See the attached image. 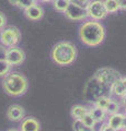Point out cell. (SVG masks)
<instances>
[{
	"instance_id": "cell-9",
	"label": "cell",
	"mask_w": 126,
	"mask_h": 131,
	"mask_svg": "<svg viewBox=\"0 0 126 131\" xmlns=\"http://www.w3.org/2000/svg\"><path fill=\"white\" fill-rule=\"evenodd\" d=\"M25 115V110L22 106L18 104H13L9 106V108L7 110V117L10 121H20L24 118Z\"/></svg>"
},
{
	"instance_id": "cell-23",
	"label": "cell",
	"mask_w": 126,
	"mask_h": 131,
	"mask_svg": "<svg viewBox=\"0 0 126 131\" xmlns=\"http://www.w3.org/2000/svg\"><path fill=\"white\" fill-rule=\"evenodd\" d=\"M119 109H120V105H119V103H117L116 101L112 100L111 102H110V104H109V106H108V108L105 109V112H106V114H109V115H113V114L119 113Z\"/></svg>"
},
{
	"instance_id": "cell-14",
	"label": "cell",
	"mask_w": 126,
	"mask_h": 131,
	"mask_svg": "<svg viewBox=\"0 0 126 131\" xmlns=\"http://www.w3.org/2000/svg\"><path fill=\"white\" fill-rule=\"evenodd\" d=\"M89 113V109L83 105H75L71 107L70 110V114H71V117L74 119H81L84 115H87Z\"/></svg>"
},
{
	"instance_id": "cell-20",
	"label": "cell",
	"mask_w": 126,
	"mask_h": 131,
	"mask_svg": "<svg viewBox=\"0 0 126 131\" xmlns=\"http://www.w3.org/2000/svg\"><path fill=\"white\" fill-rule=\"evenodd\" d=\"M69 3H70V0H54V8L57 11L65 12Z\"/></svg>"
},
{
	"instance_id": "cell-15",
	"label": "cell",
	"mask_w": 126,
	"mask_h": 131,
	"mask_svg": "<svg viewBox=\"0 0 126 131\" xmlns=\"http://www.w3.org/2000/svg\"><path fill=\"white\" fill-rule=\"evenodd\" d=\"M89 113H90V115L93 117V119H94L96 122H102L106 119V115H108L106 112L100 109V108L93 107L91 109H89Z\"/></svg>"
},
{
	"instance_id": "cell-16",
	"label": "cell",
	"mask_w": 126,
	"mask_h": 131,
	"mask_svg": "<svg viewBox=\"0 0 126 131\" xmlns=\"http://www.w3.org/2000/svg\"><path fill=\"white\" fill-rule=\"evenodd\" d=\"M36 1H37V0H9V2L12 6L18 7L23 10H25L26 8H29L33 5H37Z\"/></svg>"
},
{
	"instance_id": "cell-10",
	"label": "cell",
	"mask_w": 126,
	"mask_h": 131,
	"mask_svg": "<svg viewBox=\"0 0 126 131\" xmlns=\"http://www.w3.org/2000/svg\"><path fill=\"white\" fill-rule=\"evenodd\" d=\"M20 130L21 131H40L41 130L40 121L34 117H25L21 121Z\"/></svg>"
},
{
	"instance_id": "cell-21",
	"label": "cell",
	"mask_w": 126,
	"mask_h": 131,
	"mask_svg": "<svg viewBox=\"0 0 126 131\" xmlns=\"http://www.w3.org/2000/svg\"><path fill=\"white\" fill-rule=\"evenodd\" d=\"M81 122L84 125V126H87V127H90V128H93L94 129V126L96 125V121L93 119V117L90 115V113H88L87 115H84V116L81 118Z\"/></svg>"
},
{
	"instance_id": "cell-28",
	"label": "cell",
	"mask_w": 126,
	"mask_h": 131,
	"mask_svg": "<svg viewBox=\"0 0 126 131\" xmlns=\"http://www.w3.org/2000/svg\"><path fill=\"white\" fill-rule=\"evenodd\" d=\"M5 54H6V48L0 45V59H5Z\"/></svg>"
},
{
	"instance_id": "cell-32",
	"label": "cell",
	"mask_w": 126,
	"mask_h": 131,
	"mask_svg": "<svg viewBox=\"0 0 126 131\" xmlns=\"http://www.w3.org/2000/svg\"><path fill=\"white\" fill-rule=\"evenodd\" d=\"M7 131H18L17 129H9V130H7Z\"/></svg>"
},
{
	"instance_id": "cell-6",
	"label": "cell",
	"mask_w": 126,
	"mask_h": 131,
	"mask_svg": "<svg viewBox=\"0 0 126 131\" xmlns=\"http://www.w3.org/2000/svg\"><path fill=\"white\" fill-rule=\"evenodd\" d=\"M94 79L102 85H110L111 86L116 80L121 79V75L114 69L101 68L94 73Z\"/></svg>"
},
{
	"instance_id": "cell-25",
	"label": "cell",
	"mask_w": 126,
	"mask_h": 131,
	"mask_svg": "<svg viewBox=\"0 0 126 131\" xmlns=\"http://www.w3.org/2000/svg\"><path fill=\"white\" fill-rule=\"evenodd\" d=\"M6 23H7L6 15H5V13H2V12L0 11V30L6 26Z\"/></svg>"
},
{
	"instance_id": "cell-34",
	"label": "cell",
	"mask_w": 126,
	"mask_h": 131,
	"mask_svg": "<svg viewBox=\"0 0 126 131\" xmlns=\"http://www.w3.org/2000/svg\"><path fill=\"white\" fill-rule=\"evenodd\" d=\"M124 131H126V129H125V130H124Z\"/></svg>"
},
{
	"instance_id": "cell-12",
	"label": "cell",
	"mask_w": 126,
	"mask_h": 131,
	"mask_svg": "<svg viewBox=\"0 0 126 131\" xmlns=\"http://www.w3.org/2000/svg\"><path fill=\"white\" fill-rule=\"evenodd\" d=\"M124 116H125L124 114H120V113L110 115V117L108 118V122H106V124L110 127H112L114 130L121 131L122 130V124H123Z\"/></svg>"
},
{
	"instance_id": "cell-19",
	"label": "cell",
	"mask_w": 126,
	"mask_h": 131,
	"mask_svg": "<svg viewBox=\"0 0 126 131\" xmlns=\"http://www.w3.org/2000/svg\"><path fill=\"white\" fill-rule=\"evenodd\" d=\"M11 72V66L6 59H0V78H5Z\"/></svg>"
},
{
	"instance_id": "cell-7",
	"label": "cell",
	"mask_w": 126,
	"mask_h": 131,
	"mask_svg": "<svg viewBox=\"0 0 126 131\" xmlns=\"http://www.w3.org/2000/svg\"><path fill=\"white\" fill-rule=\"evenodd\" d=\"M5 59L9 62L11 67L12 66H20L25 60V52L18 46L6 48Z\"/></svg>"
},
{
	"instance_id": "cell-3",
	"label": "cell",
	"mask_w": 126,
	"mask_h": 131,
	"mask_svg": "<svg viewBox=\"0 0 126 131\" xmlns=\"http://www.w3.org/2000/svg\"><path fill=\"white\" fill-rule=\"evenodd\" d=\"M2 89L8 95L18 97L26 93L29 81L20 72H9L2 79Z\"/></svg>"
},
{
	"instance_id": "cell-5",
	"label": "cell",
	"mask_w": 126,
	"mask_h": 131,
	"mask_svg": "<svg viewBox=\"0 0 126 131\" xmlns=\"http://www.w3.org/2000/svg\"><path fill=\"white\" fill-rule=\"evenodd\" d=\"M86 9L88 16L91 18V20H93V21H101L108 15L103 0H91Z\"/></svg>"
},
{
	"instance_id": "cell-24",
	"label": "cell",
	"mask_w": 126,
	"mask_h": 131,
	"mask_svg": "<svg viewBox=\"0 0 126 131\" xmlns=\"http://www.w3.org/2000/svg\"><path fill=\"white\" fill-rule=\"evenodd\" d=\"M91 0H70V2L75 3L77 6H80L82 8H87V6L89 5V2H90Z\"/></svg>"
},
{
	"instance_id": "cell-11",
	"label": "cell",
	"mask_w": 126,
	"mask_h": 131,
	"mask_svg": "<svg viewBox=\"0 0 126 131\" xmlns=\"http://www.w3.org/2000/svg\"><path fill=\"white\" fill-rule=\"evenodd\" d=\"M24 15L26 16L30 21H38L44 16V10L42 7L37 5H33L24 10Z\"/></svg>"
},
{
	"instance_id": "cell-29",
	"label": "cell",
	"mask_w": 126,
	"mask_h": 131,
	"mask_svg": "<svg viewBox=\"0 0 126 131\" xmlns=\"http://www.w3.org/2000/svg\"><path fill=\"white\" fill-rule=\"evenodd\" d=\"M126 129V115L124 116V119H123V124H122V130H125Z\"/></svg>"
},
{
	"instance_id": "cell-18",
	"label": "cell",
	"mask_w": 126,
	"mask_h": 131,
	"mask_svg": "<svg viewBox=\"0 0 126 131\" xmlns=\"http://www.w3.org/2000/svg\"><path fill=\"white\" fill-rule=\"evenodd\" d=\"M111 101H112V98L102 95V96L98 97L96 100L94 101V107L100 108L102 110H105L108 108V106H109V104H110V102H111Z\"/></svg>"
},
{
	"instance_id": "cell-33",
	"label": "cell",
	"mask_w": 126,
	"mask_h": 131,
	"mask_svg": "<svg viewBox=\"0 0 126 131\" xmlns=\"http://www.w3.org/2000/svg\"><path fill=\"white\" fill-rule=\"evenodd\" d=\"M41 1H44V2H48V1H51V0H41Z\"/></svg>"
},
{
	"instance_id": "cell-27",
	"label": "cell",
	"mask_w": 126,
	"mask_h": 131,
	"mask_svg": "<svg viewBox=\"0 0 126 131\" xmlns=\"http://www.w3.org/2000/svg\"><path fill=\"white\" fill-rule=\"evenodd\" d=\"M119 1V7L122 10H126V0H117Z\"/></svg>"
},
{
	"instance_id": "cell-30",
	"label": "cell",
	"mask_w": 126,
	"mask_h": 131,
	"mask_svg": "<svg viewBox=\"0 0 126 131\" xmlns=\"http://www.w3.org/2000/svg\"><path fill=\"white\" fill-rule=\"evenodd\" d=\"M121 80H122V83H123V85H124L125 89H126V77H124V78H121Z\"/></svg>"
},
{
	"instance_id": "cell-1",
	"label": "cell",
	"mask_w": 126,
	"mask_h": 131,
	"mask_svg": "<svg viewBox=\"0 0 126 131\" xmlns=\"http://www.w3.org/2000/svg\"><path fill=\"white\" fill-rule=\"evenodd\" d=\"M79 38L87 46H99L105 38V28L99 21H86L79 28Z\"/></svg>"
},
{
	"instance_id": "cell-26",
	"label": "cell",
	"mask_w": 126,
	"mask_h": 131,
	"mask_svg": "<svg viewBox=\"0 0 126 131\" xmlns=\"http://www.w3.org/2000/svg\"><path fill=\"white\" fill-rule=\"evenodd\" d=\"M100 131H116V130H114L112 127H110L108 124H103L102 127H101Z\"/></svg>"
},
{
	"instance_id": "cell-4",
	"label": "cell",
	"mask_w": 126,
	"mask_h": 131,
	"mask_svg": "<svg viewBox=\"0 0 126 131\" xmlns=\"http://www.w3.org/2000/svg\"><path fill=\"white\" fill-rule=\"evenodd\" d=\"M21 32L18 27L8 25L0 30V44L3 47H14L21 40Z\"/></svg>"
},
{
	"instance_id": "cell-8",
	"label": "cell",
	"mask_w": 126,
	"mask_h": 131,
	"mask_svg": "<svg viewBox=\"0 0 126 131\" xmlns=\"http://www.w3.org/2000/svg\"><path fill=\"white\" fill-rule=\"evenodd\" d=\"M65 16L70 20V21H83L88 18L87 9L82 8L80 6H77L75 3L70 2L69 6L67 7V9L65 10Z\"/></svg>"
},
{
	"instance_id": "cell-17",
	"label": "cell",
	"mask_w": 126,
	"mask_h": 131,
	"mask_svg": "<svg viewBox=\"0 0 126 131\" xmlns=\"http://www.w3.org/2000/svg\"><path fill=\"white\" fill-rule=\"evenodd\" d=\"M105 10H106L108 14L109 13H116L120 10L119 7V1L117 0H103Z\"/></svg>"
},
{
	"instance_id": "cell-22",
	"label": "cell",
	"mask_w": 126,
	"mask_h": 131,
	"mask_svg": "<svg viewBox=\"0 0 126 131\" xmlns=\"http://www.w3.org/2000/svg\"><path fill=\"white\" fill-rule=\"evenodd\" d=\"M74 130L75 131H95L93 128L84 126L80 119H76L74 121Z\"/></svg>"
},
{
	"instance_id": "cell-2",
	"label": "cell",
	"mask_w": 126,
	"mask_h": 131,
	"mask_svg": "<svg viewBox=\"0 0 126 131\" xmlns=\"http://www.w3.org/2000/svg\"><path fill=\"white\" fill-rule=\"evenodd\" d=\"M51 57L56 64L60 66V67H66V66L71 64L76 60L77 48L71 42L63 40L53 47Z\"/></svg>"
},
{
	"instance_id": "cell-13",
	"label": "cell",
	"mask_w": 126,
	"mask_h": 131,
	"mask_svg": "<svg viewBox=\"0 0 126 131\" xmlns=\"http://www.w3.org/2000/svg\"><path fill=\"white\" fill-rule=\"evenodd\" d=\"M110 90H111V93L113 94V95H115L117 97L123 98V97L126 96V89H125V86L123 85V83H122V80L121 79L116 80L114 83H113L111 86H110Z\"/></svg>"
},
{
	"instance_id": "cell-31",
	"label": "cell",
	"mask_w": 126,
	"mask_h": 131,
	"mask_svg": "<svg viewBox=\"0 0 126 131\" xmlns=\"http://www.w3.org/2000/svg\"><path fill=\"white\" fill-rule=\"evenodd\" d=\"M123 101H124V104H125V115H126V96L123 97Z\"/></svg>"
}]
</instances>
